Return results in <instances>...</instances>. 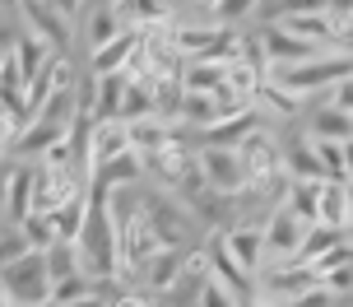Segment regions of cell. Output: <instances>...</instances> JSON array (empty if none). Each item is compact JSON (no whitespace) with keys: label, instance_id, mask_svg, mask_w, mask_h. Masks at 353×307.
I'll return each mask as SVG.
<instances>
[{"label":"cell","instance_id":"6da1fadb","mask_svg":"<svg viewBox=\"0 0 353 307\" xmlns=\"http://www.w3.org/2000/svg\"><path fill=\"white\" fill-rule=\"evenodd\" d=\"M270 84L283 89L288 98H298V103H312L321 93H330L335 84H349V52H321L312 61H302V66L274 70Z\"/></svg>","mask_w":353,"mask_h":307},{"label":"cell","instance_id":"7a4b0ae2","mask_svg":"<svg viewBox=\"0 0 353 307\" xmlns=\"http://www.w3.org/2000/svg\"><path fill=\"white\" fill-rule=\"evenodd\" d=\"M79 14H84V5H37V0L19 5L23 33L37 37V42H42L47 52H56V56L70 52L74 33H79Z\"/></svg>","mask_w":353,"mask_h":307},{"label":"cell","instance_id":"3957f363","mask_svg":"<svg viewBox=\"0 0 353 307\" xmlns=\"http://www.w3.org/2000/svg\"><path fill=\"white\" fill-rule=\"evenodd\" d=\"M135 205H140L144 224H149V233L159 237L163 252H186V247L195 242V219L186 215L181 200H172V196H144V200H135Z\"/></svg>","mask_w":353,"mask_h":307},{"label":"cell","instance_id":"277c9868","mask_svg":"<svg viewBox=\"0 0 353 307\" xmlns=\"http://www.w3.org/2000/svg\"><path fill=\"white\" fill-rule=\"evenodd\" d=\"M47 289H52L47 266L33 252H23L19 261H10L0 270V293L10 298V307H47Z\"/></svg>","mask_w":353,"mask_h":307},{"label":"cell","instance_id":"5b68a950","mask_svg":"<svg viewBox=\"0 0 353 307\" xmlns=\"http://www.w3.org/2000/svg\"><path fill=\"white\" fill-rule=\"evenodd\" d=\"M195 172L205 181V191L223 200L247 196V181H242V163H237V149H214V145H195Z\"/></svg>","mask_w":353,"mask_h":307},{"label":"cell","instance_id":"8992f818","mask_svg":"<svg viewBox=\"0 0 353 307\" xmlns=\"http://www.w3.org/2000/svg\"><path fill=\"white\" fill-rule=\"evenodd\" d=\"M214 242H219V252L228 256V261L247 275V279H256V275H261V266H265L261 224H228V228L214 237Z\"/></svg>","mask_w":353,"mask_h":307},{"label":"cell","instance_id":"52a82bcc","mask_svg":"<svg viewBox=\"0 0 353 307\" xmlns=\"http://www.w3.org/2000/svg\"><path fill=\"white\" fill-rule=\"evenodd\" d=\"M181 275H186V252H154L140 266V275H135L130 284H135L140 293H149V298L168 303V298H172V289L181 284Z\"/></svg>","mask_w":353,"mask_h":307},{"label":"cell","instance_id":"ba28073f","mask_svg":"<svg viewBox=\"0 0 353 307\" xmlns=\"http://www.w3.org/2000/svg\"><path fill=\"white\" fill-rule=\"evenodd\" d=\"M130 33V14H125V5H84V14H79V33L84 37L88 56L98 52V47H107L112 37Z\"/></svg>","mask_w":353,"mask_h":307},{"label":"cell","instance_id":"9c48e42d","mask_svg":"<svg viewBox=\"0 0 353 307\" xmlns=\"http://www.w3.org/2000/svg\"><path fill=\"white\" fill-rule=\"evenodd\" d=\"M84 186L70 168H33V215H56L70 196H79Z\"/></svg>","mask_w":353,"mask_h":307},{"label":"cell","instance_id":"30bf717a","mask_svg":"<svg viewBox=\"0 0 353 307\" xmlns=\"http://www.w3.org/2000/svg\"><path fill=\"white\" fill-rule=\"evenodd\" d=\"M349 215H353V200H349V181H321V196H316V224L330 228V233L349 237Z\"/></svg>","mask_w":353,"mask_h":307},{"label":"cell","instance_id":"8fae6325","mask_svg":"<svg viewBox=\"0 0 353 307\" xmlns=\"http://www.w3.org/2000/svg\"><path fill=\"white\" fill-rule=\"evenodd\" d=\"M125 121H93V130H88V177L98 172V168H107L112 159H121L125 154Z\"/></svg>","mask_w":353,"mask_h":307},{"label":"cell","instance_id":"7c38bea8","mask_svg":"<svg viewBox=\"0 0 353 307\" xmlns=\"http://www.w3.org/2000/svg\"><path fill=\"white\" fill-rule=\"evenodd\" d=\"M0 215H5V224H10V228H19L23 219L33 215V168L14 163L10 186H5V196H0Z\"/></svg>","mask_w":353,"mask_h":307},{"label":"cell","instance_id":"4fadbf2b","mask_svg":"<svg viewBox=\"0 0 353 307\" xmlns=\"http://www.w3.org/2000/svg\"><path fill=\"white\" fill-rule=\"evenodd\" d=\"M135 42H140V33L130 28V33H121V37H112L107 47H98V52L88 56V66H93V79H103V75H121V66H125V56L135 52Z\"/></svg>","mask_w":353,"mask_h":307},{"label":"cell","instance_id":"5bb4252c","mask_svg":"<svg viewBox=\"0 0 353 307\" xmlns=\"http://www.w3.org/2000/svg\"><path fill=\"white\" fill-rule=\"evenodd\" d=\"M349 112L339 108H325V103H316V112H312V121H307V140H339V145H349Z\"/></svg>","mask_w":353,"mask_h":307},{"label":"cell","instance_id":"9a60e30c","mask_svg":"<svg viewBox=\"0 0 353 307\" xmlns=\"http://www.w3.org/2000/svg\"><path fill=\"white\" fill-rule=\"evenodd\" d=\"M307 145L316 154L321 181H349V145H339V140H307Z\"/></svg>","mask_w":353,"mask_h":307},{"label":"cell","instance_id":"2e32d148","mask_svg":"<svg viewBox=\"0 0 353 307\" xmlns=\"http://www.w3.org/2000/svg\"><path fill=\"white\" fill-rule=\"evenodd\" d=\"M84 215H88V191H79V196H70L61 210L52 215V228H56V242H65V247H74V237H79V228H84Z\"/></svg>","mask_w":353,"mask_h":307},{"label":"cell","instance_id":"e0dca14e","mask_svg":"<svg viewBox=\"0 0 353 307\" xmlns=\"http://www.w3.org/2000/svg\"><path fill=\"white\" fill-rule=\"evenodd\" d=\"M88 293H112V284H93L88 275H70V279H56L47 289V307H70V303H84Z\"/></svg>","mask_w":353,"mask_h":307},{"label":"cell","instance_id":"ac0fdd59","mask_svg":"<svg viewBox=\"0 0 353 307\" xmlns=\"http://www.w3.org/2000/svg\"><path fill=\"white\" fill-rule=\"evenodd\" d=\"M14 233L23 237V247H28L33 256H47V252L56 247V228H52V215H28V219H23V224L14 228Z\"/></svg>","mask_w":353,"mask_h":307},{"label":"cell","instance_id":"d6986e66","mask_svg":"<svg viewBox=\"0 0 353 307\" xmlns=\"http://www.w3.org/2000/svg\"><path fill=\"white\" fill-rule=\"evenodd\" d=\"M335 242H344V233H330V228H321V224H312L307 233H302V247H298V266H312L316 256H325Z\"/></svg>","mask_w":353,"mask_h":307},{"label":"cell","instance_id":"ffe728a7","mask_svg":"<svg viewBox=\"0 0 353 307\" xmlns=\"http://www.w3.org/2000/svg\"><path fill=\"white\" fill-rule=\"evenodd\" d=\"M42 266H47V279H70V275H84L79 270V256H74V247H65V242H56L52 252L42 256Z\"/></svg>","mask_w":353,"mask_h":307},{"label":"cell","instance_id":"44dd1931","mask_svg":"<svg viewBox=\"0 0 353 307\" xmlns=\"http://www.w3.org/2000/svg\"><path fill=\"white\" fill-rule=\"evenodd\" d=\"M195 307H242V303H237L219 279H210V270H205L195 279Z\"/></svg>","mask_w":353,"mask_h":307},{"label":"cell","instance_id":"7402d4cb","mask_svg":"<svg viewBox=\"0 0 353 307\" xmlns=\"http://www.w3.org/2000/svg\"><path fill=\"white\" fill-rule=\"evenodd\" d=\"M19 37H23V23H19V5H0V56L14 52Z\"/></svg>","mask_w":353,"mask_h":307},{"label":"cell","instance_id":"603a6c76","mask_svg":"<svg viewBox=\"0 0 353 307\" xmlns=\"http://www.w3.org/2000/svg\"><path fill=\"white\" fill-rule=\"evenodd\" d=\"M344 266H349V237H344V242H335V247H330L325 256H316V261H312L307 270H312V279H321V275L344 270Z\"/></svg>","mask_w":353,"mask_h":307},{"label":"cell","instance_id":"cb8c5ba5","mask_svg":"<svg viewBox=\"0 0 353 307\" xmlns=\"http://www.w3.org/2000/svg\"><path fill=\"white\" fill-rule=\"evenodd\" d=\"M23 252H28V247H23V237H19L14 228H5V233H0V270H5L10 261H19Z\"/></svg>","mask_w":353,"mask_h":307},{"label":"cell","instance_id":"d4e9b609","mask_svg":"<svg viewBox=\"0 0 353 307\" xmlns=\"http://www.w3.org/2000/svg\"><path fill=\"white\" fill-rule=\"evenodd\" d=\"M10 172H14V163L0 159V196H5V186H10Z\"/></svg>","mask_w":353,"mask_h":307},{"label":"cell","instance_id":"484cf974","mask_svg":"<svg viewBox=\"0 0 353 307\" xmlns=\"http://www.w3.org/2000/svg\"><path fill=\"white\" fill-rule=\"evenodd\" d=\"M70 307H107V293H88L84 303H70Z\"/></svg>","mask_w":353,"mask_h":307},{"label":"cell","instance_id":"4316f807","mask_svg":"<svg viewBox=\"0 0 353 307\" xmlns=\"http://www.w3.org/2000/svg\"><path fill=\"white\" fill-rule=\"evenodd\" d=\"M242 307H265V303H256V298H247V303H242Z\"/></svg>","mask_w":353,"mask_h":307},{"label":"cell","instance_id":"83f0119b","mask_svg":"<svg viewBox=\"0 0 353 307\" xmlns=\"http://www.w3.org/2000/svg\"><path fill=\"white\" fill-rule=\"evenodd\" d=\"M0 159H10V149H5V140H0Z\"/></svg>","mask_w":353,"mask_h":307},{"label":"cell","instance_id":"f1b7e54d","mask_svg":"<svg viewBox=\"0 0 353 307\" xmlns=\"http://www.w3.org/2000/svg\"><path fill=\"white\" fill-rule=\"evenodd\" d=\"M0 307H10V298H5V293H0Z\"/></svg>","mask_w":353,"mask_h":307},{"label":"cell","instance_id":"f546056e","mask_svg":"<svg viewBox=\"0 0 353 307\" xmlns=\"http://www.w3.org/2000/svg\"><path fill=\"white\" fill-rule=\"evenodd\" d=\"M0 61H5V56H0Z\"/></svg>","mask_w":353,"mask_h":307}]
</instances>
